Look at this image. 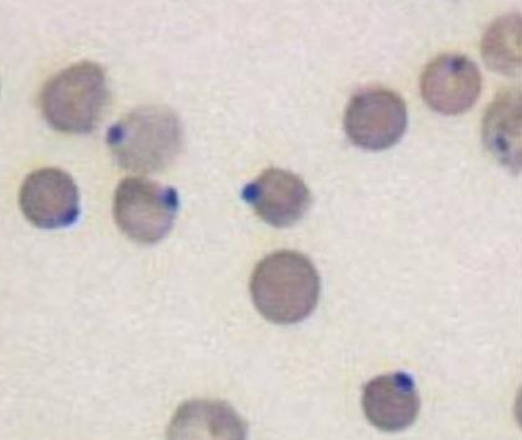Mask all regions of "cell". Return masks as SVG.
Here are the masks:
<instances>
[{"label":"cell","mask_w":522,"mask_h":440,"mask_svg":"<svg viewBox=\"0 0 522 440\" xmlns=\"http://www.w3.org/2000/svg\"><path fill=\"white\" fill-rule=\"evenodd\" d=\"M250 292L260 314L276 324H293L315 309L320 280L313 263L296 251L282 250L255 267Z\"/></svg>","instance_id":"1"},{"label":"cell","mask_w":522,"mask_h":440,"mask_svg":"<svg viewBox=\"0 0 522 440\" xmlns=\"http://www.w3.org/2000/svg\"><path fill=\"white\" fill-rule=\"evenodd\" d=\"M106 142L119 166L152 173L174 162L181 151L183 132L178 116L170 108L147 105L111 125Z\"/></svg>","instance_id":"2"},{"label":"cell","mask_w":522,"mask_h":440,"mask_svg":"<svg viewBox=\"0 0 522 440\" xmlns=\"http://www.w3.org/2000/svg\"><path fill=\"white\" fill-rule=\"evenodd\" d=\"M108 98L103 69L94 62L75 63L51 77L40 94L45 120L64 133H88L97 125Z\"/></svg>","instance_id":"3"},{"label":"cell","mask_w":522,"mask_h":440,"mask_svg":"<svg viewBox=\"0 0 522 440\" xmlns=\"http://www.w3.org/2000/svg\"><path fill=\"white\" fill-rule=\"evenodd\" d=\"M179 207L177 191L143 177H127L117 186L113 216L131 240L154 244L171 230Z\"/></svg>","instance_id":"4"},{"label":"cell","mask_w":522,"mask_h":440,"mask_svg":"<svg viewBox=\"0 0 522 440\" xmlns=\"http://www.w3.org/2000/svg\"><path fill=\"white\" fill-rule=\"evenodd\" d=\"M407 125L403 99L396 93L372 88L356 93L344 114V129L353 144L367 150L395 145Z\"/></svg>","instance_id":"5"},{"label":"cell","mask_w":522,"mask_h":440,"mask_svg":"<svg viewBox=\"0 0 522 440\" xmlns=\"http://www.w3.org/2000/svg\"><path fill=\"white\" fill-rule=\"evenodd\" d=\"M19 204L27 220L39 228L67 227L78 218V189L65 171L55 167L41 168L23 181Z\"/></svg>","instance_id":"6"},{"label":"cell","mask_w":522,"mask_h":440,"mask_svg":"<svg viewBox=\"0 0 522 440\" xmlns=\"http://www.w3.org/2000/svg\"><path fill=\"white\" fill-rule=\"evenodd\" d=\"M421 95L433 110L444 115L467 111L481 90V74L466 56L446 54L437 57L424 69L420 81Z\"/></svg>","instance_id":"7"},{"label":"cell","mask_w":522,"mask_h":440,"mask_svg":"<svg viewBox=\"0 0 522 440\" xmlns=\"http://www.w3.org/2000/svg\"><path fill=\"white\" fill-rule=\"evenodd\" d=\"M242 198L266 223L278 227H289L298 222L310 204V192L296 174L270 168L248 183Z\"/></svg>","instance_id":"8"},{"label":"cell","mask_w":522,"mask_h":440,"mask_svg":"<svg viewBox=\"0 0 522 440\" xmlns=\"http://www.w3.org/2000/svg\"><path fill=\"white\" fill-rule=\"evenodd\" d=\"M362 407L368 421L380 430L395 432L409 427L420 409L413 378L394 372L371 379L363 389Z\"/></svg>","instance_id":"9"},{"label":"cell","mask_w":522,"mask_h":440,"mask_svg":"<svg viewBox=\"0 0 522 440\" xmlns=\"http://www.w3.org/2000/svg\"><path fill=\"white\" fill-rule=\"evenodd\" d=\"M246 425L227 404L219 401L192 400L175 412L168 435L174 439H239Z\"/></svg>","instance_id":"10"},{"label":"cell","mask_w":522,"mask_h":440,"mask_svg":"<svg viewBox=\"0 0 522 440\" xmlns=\"http://www.w3.org/2000/svg\"><path fill=\"white\" fill-rule=\"evenodd\" d=\"M483 139L489 151L505 166L519 171L521 165V92H500L484 116Z\"/></svg>","instance_id":"11"},{"label":"cell","mask_w":522,"mask_h":440,"mask_svg":"<svg viewBox=\"0 0 522 440\" xmlns=\"http://www.w3.org/2000/svg\"><path fill=\"white\" fill-rule=\"evenodd\" d=\"M484 62L493 71L515 76L521 70V16L505 14L485 31L481 41Z\"/></svg>","instance_id":"12"}]
</instances>
